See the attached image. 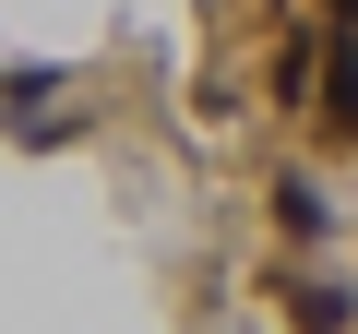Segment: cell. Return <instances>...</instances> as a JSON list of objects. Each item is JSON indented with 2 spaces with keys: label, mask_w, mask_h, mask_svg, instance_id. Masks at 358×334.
<instances>
[{
  "label": "cell",
  "mask_w": 358,
  "mask_h": 334,
  "mask_svg": "<svg viewBox=\"0 0 358 334\" xmlns=\"http://www.w3.org/2000/svg\"><path fill=\"white\" fill-rule=\"evenodd\" d=\"M334 131H358V24H346V48H334Z\"/></svg>",
  "instance_id": "6da1fadb"
},
{
  "label": "cell",
  "mask_w": 358,
  "mask_h": 334,
  "mask_svg": "<svg viewBox=\"0 0 358 334\" xmlns=\"http://www.w3.org/2000/svg\"><path fill=\"white\" fill-rule=\"evenodd\" d=\"M275 203H287V227H310V239H322V227H334V203H322V191H310V180H287V191H275Z\"/></svg>",
  "instance_id": "7a4b0ae2"
}]
</instances>
